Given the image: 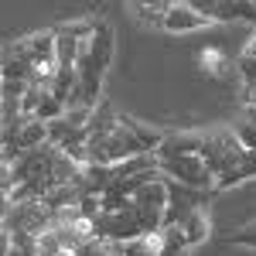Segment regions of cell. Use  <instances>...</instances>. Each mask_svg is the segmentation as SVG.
<instances>
[{
	"mask_svg": "<svg viewBox=\"0 0 256 256\" xmlns=\"http://www.w3.org/2000/svg\"><path fill=\"white\" fill-rule=\"evenodd\" d=\"M55 226V212L44 202H20L4 208V232H31L41 236L44 229Z\"/></svg>",
	"mask_w": 256,
	"mask_h": 256,
	"instance_id": "obj_3",
	"label": "cell"
},
{
	"mask_svg": "<svg viewBox=\"0 0 256 256\" xmlns=\"http://www.w3.org/2000/svg\"><path fill=\"white\" fill-rule=\"evenodd\" d=\"M195 28H208V20L192 10V4H168V14L160 31H195Z\"/></svg>",
	"mask_w": 256,
	"mask_h": 256,
	"instance_id": "obj_6",
	"label": "cell"
},
{
	"mask_svg": "<svg viewBox=\"0 0 256 256\" xmlns=\"http://www.w3.org/2000/svg\"><path fill=\"white\" fill-rule=\"evenodd\" d=\"M205 147V130H168L164 144L158 147V158H174V154H198Z\"/></svg>",
	"mask_w": 256,
	"mask_h": 256,
	"instance_id": "obj_5",
	"label": "cell"
},
{
	"mask_svg": "<svg viewBox=\"0 0 256 256\" xmlns=\"http://www.w3.org/2000/svg\"><path fill=\"white\" fill-rule=\"evenodd\" d=\"M236 68H239V79H242V92H256V34H250V41L242 44Z\"/></svg>",
	"mask_w": 256,
	"mask_h": 256,
	"instance_id": "obj_8",
	"label": "cell"
},
{
	"mask_svg": "<svg viewBox=\"0 0 256 256\" xmlns=\"http://www.w3.org/2000/svg\"><path fill=\"white\" fill-rule=\"evenodd\" d=\"M195 72L205 82H216V86H222V82H242L236 62H229L218 48H202V52H198L195 55Z\"/></svg>",
	"mask_w": 256,
	"mask_h": 256,
	"instance_id": "obj_4",
	"label": "cell"
},
{
	"mask_svg": "<svg viewBox=\"0 0 256 256\" xmlns=\"http://www.w3.org/2000/svg\"><path fill=\"white\" fill-rule=\"evenodd\" d=\"M250 150L239 144V137L232 134V126H216V130H205V147H202V160L205 168L216 174V181L222 174H229L239 160L246 158Z\"/></svg>",
	"mask_w": 256,
	"mask_h": 256,
	"instance_id": "obj_1",
	"label": "cell"
},
{
	"mask_svg": "<svg viewBox=\"0 0 256 256\" xmlns=\"http://www.w3.org/2000/svg\"><path fill=\"white\" fill-rule=\"evenodd\" d=\"M41 256H72V250H58V253H41Z\"/></svg>",
	"mask_w": 256,
	"mask_h": 256,
	"instance_id": "obj_14",
	"label": "cell"
},
{
	"mask_svg": "<svg viewBox=\"0 0 256 256\" xmlns=\"http://www.w3.org/2000/svg\"><path fill=\"white\" fill-rule=\"evenodd\" d=\"M253 31H256V28H253Z\"/></svg>",
	"mask_w": 256,
	"mask_h": 256,
	"instance_id": "obj_15",
	"label": "cell"
},
{
	"mask_svg": "<svg viewBox=\"0 0 256 256\" xmlns=\"http://www.w3.org/2000/svg\"><path fill=\"white\" fill-rule=\"evenodd\" d=\"M222 242H229V246H246V250H256V222L250 226H242V229H232V232H226Z\"/></svg>",
	"mask_w": 256,
	"mask_h": 256,
	"instance_id": "obj_12",
	"label": "cell"
},
{
	"mask_svg": "<svg viewBox=\"0 0 256 256\" xmlns=\"http://www.w3.org/2000/svg\"><path fill=\"white\" fill-rule=\"evenodd\" d=\"M232 134L239 137V144H242L246 150H256V110H246V113L236 120Z\"/></svg>",
	"mask_w": 256,
	"mask_h": 256,
	"instance_id": "obj_11",
	"label": "cell"
},
{
	"mask_svg": "<svg viewBox=\"0 0 256 256\" xmlns=\"http://www.w3.org/2000/svg\"><path fill=\"white\" fill-rule=\"evenodd\" d=\"M126 14L137 20V24H147V28H158L160 31V24H164V14H168V4H130L126 7Z\"/></svg>",
	"mask_w": 256,
	"mask_h": 256,
	"instance_id": "obj_10",
	"label": "cell"
},
{
	"mask_svg": "<svg viewBox=\"0 0 256 256\" xmlns=\"http://www.w3.org/2000/svg\"><path fill=\"white\" fill-rule=\"evenodd\" d=\"M158 160H160V174L168 181L188 184L195 192H216V174L205 168V160L198 154H174V158H158Z\"/></svg>",
	"mask_w": 256,
	"mask_h": 256,
	"instance_id": "obj_2",
	"label": "cell"
},
{
	"mask_svg": "<svg viewBox=\"0 0 256 256\" xmlns=\"http://www.w3.org/2000/svg\"><path fill=\"white\" fill-rule=\"evenodd\" d=\"M246 178H256V150H250L246 158L239 160L236 168L229 171V174H222L216 181V192H226V188H236L239 181H246Z\"/></svg>",
	"mask_w": 256,
	"mask_h": 256,
	"instance_id": "obj_9",
	"label": "cell"
},
{
	"mask_svg": "<svg viewBox=\"0 0 256 256\" xmlns=\"http://www.w3.org/2000/svg\"><path fill=\"white\" fill-rule=\"evenodd\" d=\"M72 256H110V242L106 239H86L72 250Z\"/></svg>",
	"mask_w": 256,
	"mask_h": 256,
	"instance_id": "obj_13",
	"label": "cell"
},
{
	"mask_svg": "<svg viewBox=\"0 0 256 256\" xmlns=\"http://www.w3.org/2000/svg\"><path fill=\"white\" fill-rule=\"evenodd\" d=\"M181 236H184V242L188 246H195V242H205L208 239V205H198L192 216L181 218Z\"/></svg>",
	"mask_w": 256,
	"mask_h": 256,
	"instance_id": "obj_7",
	"label": "cell"
}]
</instances>
